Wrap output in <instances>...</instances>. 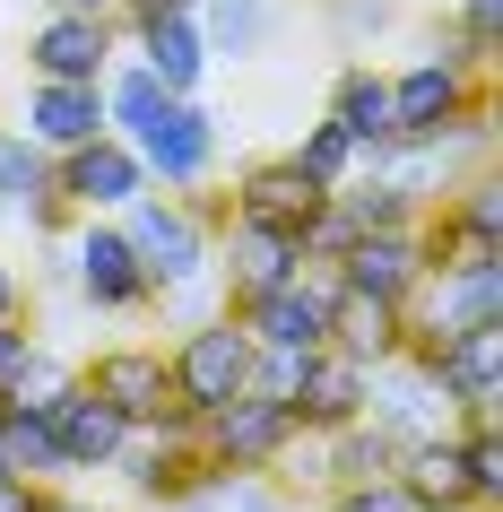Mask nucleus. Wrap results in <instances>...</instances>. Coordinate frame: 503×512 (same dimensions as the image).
<instances>
[{"label": "nucleus", "mask_w": 503, "mask_h": 512, "mask_svg": "<svg viewBox=\"0 0 503 512\" xmlns=\"http://www.w3.org/2000/svg\"><path fill=\"white\" fill-rule=\"evenodd\" d=\"M122 235H131L139 252V278H148V304L174 296V287H191V278H217V235L191 217L183 191H139L131 209H122Z\"/></svg>", "instance_id": "nucleus-1"}, {"label": "nucleus", "mask_w": 503, "mask_h": 512, "mask_svg": "<svg viewBox=\"0 0 503 512\" xmlns=\"http://www.w3.org/2000/svg\"><path fill=\"white\" fill-rule=\"evenodd\" d=\"M486 79H495V70H477V53L443 27L417 61H408V70H391V131H399V139L451 131V122L477 105V87H486Z\"/></svg>", "instance_id": "nucleus-2"}, {"label": "nucleus", "mask_w": 503, "mask_h": 512, "mask_svg": "<svg viewBox=\"0 0 503 512\" xmlns=\"http://www.w3.org/2000/svg\"><path fill=\"white\" fill-rule=\"evenodd\" d=\"M79 382L96 400H113L131 417V434H200V408L174 400V382H165V348L157 339H113L79 365Z\"/></svg>", "instance_id": "nucleus-3"}, {"label": "nucleus", "mask_w": 503, "mask_h": 512, "mask_svg": "<svg viewBox=\"0 0 503 512\" xmlns=\"http://www.w3.org/2000/svg\"><path fill=\"white\" fill-rule=\"evenodd\" d=\"M53 270L70 278V296L87 313H148V278H139V252L122 235V217H70V235L53 243Z\"/></svg>", "instance_id": "nucleus-4"}, {"label": "nucleus", "mask_w": 503, "mask_h": 512, "mask_svg": "<svg viewBox=\"0 0 503 512\" xmlns=\"http://www.w3.org/2000/svg\"><path fill=\"white\" fill-rule=\"evenodd\" d=\"M105 478H122V495H131L139 512H165V504H200L209 512L235 469H217V460L200 452V434H131Z\"/></svg>", "instance_id": "nucleus-5"}, {"label": "nucleus", "mask_w": 503, "mask_h": 512, "mask_svg": "<svg viewBox=\"0 0 503 512\" xmlns=\"http://www.w3.org/2000/svg\"><path fill=\"white\" fill-rule=\"evenodd\" d=\"M243 374H252V330H243L226 304L200 313V322H183L174 339H165V382H174V400H183V408L235 400Z\"/></svg>", "instance_id": "nucleus-6"}, {"label": "nucleus", "mask_w": 503, "mask_h": 512, "mask_svg": "<svg viewBox=\"0 0 503 512\" xmlns=\"http://www.w3.org/2000/svg\"><path fill=\"white\" fill-rule=\"evenodd\" d=\"M139 165H148V183L157 191H200L217 183V113L200 96H165V113L148 131H131Z\"/></svg>", "instance_id": "nucleus-7"}, {"label": "nucleus", "mask_w": 503, "mask_h": 512, "mask_svg": "<svg viewBox=\"0 0 503 512\" xmlns=\"http://www.w3.org/2000/svg\"><path fill=\"white\" fill-rule=\"evenodd\" d=\"M53 191L79 217H122L139 191H157V183H148V165H139V148L122 131H96L87 148H61L53 157Z\"/></svg>", "instance_id": "nucleus-8"}, {"label": "nucleus", "mask_w": 503, "mask_h": 512, "mask_svg": "<svg viewBox=\"0 0 503 512\" xmlns=\"http://www.w3.org/2000/svg\"><path fill=\"white\" fill-rule=\"evenodd\" d=\"M330 296H339V278L304 270V278H287V287H269V296L235 304V322L252 330V348H269V356H313V348H330Z\"/></svg>", "instance_id": "nucleus-9"}, {"label": "nucleus", "mask_w": 503, "mask_h": 512, "mask_svg": "<svg viewBox=\"0 0 503 512\" xmlns=\"http://www.w3.org/2000/svg\"><path fill=\"white\" fill-rule=\"evenodd\" d=\"M295 443V408L287 400H261V391H235V400L200 408V452L217 460V469H252V478H269V460Z\"/></svg>", "instance_id": "nucleus-10"}, {"label": "nucleus", "mask_w": 503, "mask_h": 512, "mask_svg": "<svg viewBox=\"0 0 503 512\" xmlns=\"http://www.w3.org/2000/svg\"><path fill=\"white\" fill-rule=\"evenodd\" d=\"M122 53H131L139 70L165 87V96H200V87H209V70H217L191 9H139V18H122Z\"/></svg>", "instance_id": "nucleus-11"}, {"label": "nucleus", "mask_w": 503, "mask_h": 512, "mask_svg": "<svg viewBox=\"0 0 503 512\" xmlns=\"http://www.w3.org/2000/svg\"><path fill=\"white\" fill-rule=\"evenodd\" d=\"M321 200H330V191H321L313 174L287 157V148H278V157L235 165V183H226V209H235L243 226H278V235H304Z\"/></svg>", "instance_id": "nucleus-12"}, {"label": "nucleus", "mask_w": 503, "mask_h": 512, "mask_svg": "<svg viewBox=\"0 0 503 512\" xmlns=\"http://www.w3.org/2000/svg\"><path fill=\"white\" fill-rule=\"evenodd\" d=\"M217 296H226V313H235V304H252V296H269V287H287V278H304L313 270V261H304V243L295 235H278V226H226V235H217Z\"/></svg>", "instance_id": "nucleus-13"}, {"label": "nucleus", "mask_w": 503, "mask_h": 512, "mask_svg": "<svg viewBox=\"0 0 503 512\" xmlns=\"http://www.w3.org/2000/svg\"><path fill=\"white\" fill-rule=\"evenodd\" d=\"M122 53V27L105 9H44V27L27 35V79H105Z\"/></svg>", "instance_id": "nucleus-14"}, {"label": "nucleus", "mask_w": 503, "mask_h": 512, "mask_svg": "<svg viewBox=\"0 0 503 512\" xmlns=\"http://www.w3.org/2000/svg\"><path fill=\"white\" fill-rule=\"evenodd\" d=\"M9 122H18L44 157L87 148L96 131H113V122H105V79H27V96H18Z\"/></svg>", "instance_id": "nucleus-15"}, {"label": "nucleus", "mask_w": 503, "mask_h": 512, "mask_svg": "<svg viewBox=\"0 0 503 512\" xmlns=\"http://www.w3.org/2000/svg\"><path fill=\"white\" fill-rule=\"evenodd\" d=\"M365 417L391 434L399 452H408V443H425V434H451V426H460V417H451V400H443V382L425 374V365H408V356L373 365V382H365Z\"/></svg>", "instance_id": "nucleus-16"}, {"label": "nucleus", "mask_w": 503, "mask_h": 512, "mask_svg": "<svg viewBox=\"0 0 503 512\" xmlns=\"http://www.w3.org/2000/svg\"><path fill=\"white\" fill-rule=\"evenodd\" d=\"M44 417H53V443H61V478H105L122 460V443H131V417L113 400H96L87 382H70Z\"/></svg>", "instance_id": "nucleus-17"}, {"label": "nucleus", "mask_w": 503, "mask_h": 512, "mask_svg": "<svg viewBox=\"0 0 503 512\" xmlns=\"http://www.w3.org/2000/svg\"><path fill=\"white\" fill-rule=\"evenodd\" d=\"M330 278L339 287H356V296H382V304H408L425 287V252H417V226H382V235H356L330 261Z\"/></svg>", "instance_id": "nucleus-18"}, {"label": "nucleus", "mask_w": 503, "mask_h": 512, "mask_svg": "<svg viewBox=\"0 0 503 512\" xmlns=\"http://www.w3.org/2000/svg\"><path fill=\"white\" fill-rule=\"evenodd\" d=\"M365 382H373V365H356V356H339V348H313L304 356V374H295V434H339V426H356L365 417Z\"/></svg>", "instance_id": "nucleus-19"}, {"label": "nucleus", "mask_w": 503, "mask_h": 512, "mask_svg": "<svg viewBox=\"0 0 503 512\" xmlns=\"http://www.w3.org/2000/svg\"><path fill=\"white\" fill-rule=\"evenodd\" d=\"M425 374L443 382L451 417H503V322L495 330H460Z\"/></svg>", "instance_id": "nucleus-20"}, {"label": "nucleus", "mask_w": 503, "mask_h": 512, "mask_svg": "<svg viewBox=\"0 0 503 512\" xmlns=\"http://www.w3.org/2000/svg\"><path fill=\"white\" fill-rule=\"evenodd\" d=\"M408 313L434 322L443 339H460V330H495L503 322V270H434L417 296H408Z\"/></svg>", "instance_id": "nucleus-21"}, {"label": "nucleus", "mask_w": 503, "mask_h": 512, "mask_svg": "<svg viewBox=\"0 0 503 512\" xmlns=\"http://www.w3.org/2000/svg\"><path fill=\"white\" fill-rule=\"evenodd\" d=\"M330 348L356 356V365H391V356L408 348V304H382V296L339 287V296H330Z\"/></svg>", "instance_id": "nucleus-22"}, {"label": "nucleus", "mask_w": 503, "mask_h": 512, "mask_svg": "<svg viewBox=\"0 0 503 512\" xmlns=\"http://www.w3.org/2000/svg\"><path fill=\"white\" fill-rule=\"evenodd\" d=\"M330 122H339L347 139H356V157H373V148H391V70H373V61H347L339 79H330Z\"/></svg>", "instance_id": "nucleus-23"}, {"label": "nucleus", "mask_w": 503, "mask_h": 512, "mask_svg": "<svg viewBox=\"0 0 503 512\" xmlns=\"http://www.w3.org/2000/svg\"><path fill=\"white\" fill-rule=\"evenodd\" d=\"M399 486H408V504L417 512H451V504H477L469 495V469H460V443L451 434H425L399 452Z\"/></svg>", "instance_id": "nucleus-24"}, {"label": "nucleus", "mask_w": 503, "mask_h": 512, "mask_svg": "<svg viewBox=\"0 0 503 512\" xmlns=\"http://www.w3.org/2000/svg\"><path fill=\"white\" fill-rule=\"evenodd\" d=\"M191 18H200L209 61H252V53H269V35H278V0H200Z\"/></svg>", "instance_id": "nucleus-25"}, {"label": "nucleus", "mask_w": 503, "mask_h": 512, "mask_svg": "<svg viewBox=\"0 0 503 512\" xmlns=\"http://www.w3.org/2000/svg\"><path fill=\"white\" fill-rule=\"evenodd\" d=\"M417 252H425V278H434V270H503V235L460 226L443 200H434V209H417Z\"/></svg>", "instance_id": "nucleus-26"}, {"label": "nucleus", "mask_w": 503, "mask_h": 512, "mask_svg": "<svg viewBox=\"0 0 503 512\" xmlns=\"http://www.w3.org/2000/svg\"><path fill=\"white\" fill-rule=\"evenodd\" d=\"M330 209L347 217V235H382V226H417V200L399 183H382L373 165H356L347 183H330Z\"/></svg>", "instance_id": "nucleus-27"}, {"label": "nucleus", "mask_w": 503, "mask_h": 512, "mask_svg": "<svg viewBox=\"0 0 503 512\" xmlns=\"http://www.w3.org/2000/svg\"><path fill=\"white\" fill-rule=\"evenodd\" d=\"M399 469V443L373 417H356V426H339V434H321V478L330 486H356V478H391ZM321 486V495H330Z\"/></svg>", "instance_id": "nucleus-28"}, {"label": "nucleus", "mask_w": 503, "mask_h": 512, "mask_svg": "<svg viewBox=\"0 0 503 512\" xmlns=\"http://www.w3.org/2000/svg\"><path fill=\"white\" fill-rule=\"evenodd\" d=\"M44 191H53V157H44V148H35L18 122H0V217L18 226V217L44 200Z\"/></svg>", "instance_id": "nucleus-29"}, {"label": "nucleus", "mask_w": 503, "mask_h": 512, "mask_svg": "<svg viewBox=\"0 0 503 512\" xmlns=\"http://www.w3.org/2000/svg\"><path fill=\"white\" fill-rule=\"evenodd\" d=\"M0 434H9V460H18V478L61 486V443H53V417H44V408H0Z\"/></svg>", "instance_id": "nucleus-30"}, {"label": "nucleus", "mask_w": 503, "mask_h": 512, "mask_svg": "<svg viewBox=\"0 0 503 512\" xmlns=\"http://www.w3.org/2000/svg\"><path fill=\"white\" fill-rule=\"evenodd\" d=\"M70 382H79V365H70V356H61L53 339H35V348H27V365L0 382V408H53L61 391H70Z\"/></svg>", "instance_id": "nucleus-31"}, {"label": "nucleus", "mask_w": 503, "mask_h": 512, "mask_svg": "<svg viewBox=\"0 0 503 512\" xmlns=\"http://www.w3.org/2000/svg\"><path fill=\"white\" fill-rule=\"evenodd\" d=\"M287 157L304 165V174H313L321 191H330V183H347V174H356V165H365V157H356V139H347L339 122H330V113H321V122H304V131H295V148H287Z\"/></svg>", "instance_id": "nucleus-32"}, {"label": "nucleus", "mask_w": 503, "mask_h": 512, "mask_svg": "<svg viewBox=\"0 0 503 512\" xmlns=\"http://www.w3.org/2000/svg\"><path fill=\"white\" fill-rule=\"evenodd\" d=\"M443 209L460 217V226H477V235H503V174L495 165H469V174L443 191Z\"/></svg>", "instance_id": "nucleus-33"}, {"label": "nucleus", "mask_w": 503, "mask_h": 512, "mask_svg": "<svg viewBox=\"0 0 503 512\" xmlns=\"http://www.w3.org/2000/svg\"><path fill=\"white\" fill-rule=\"evenodd\" d=\"M321 18H330V35H339L347 53H365V44H382L391 35V0H321Z\"/></svg>", "instance_id": "nucleus-34"}, {"label": "nucleus", "mask_w": 503, "mask_h": 512, "mask_svg": "<svg viewBox=\"0 0 503 512\" xmlns=\"http://www.w3.org/2000/svg\"><path fill=\"white\" fill-rule=\"evenodd\" d=\"M451 35L477 53V70H495L503 61V0H460L451 9Z\"/></svg>", "instance_id": "nucleus-35"}, {"label": "nucleus", "mask_w": 503, "mask_h": 512, "mask_svg": "<svg viewBox=\"0 0 503 512\" xmlns=\"http://www.w3.org/2000/svg\"><path fill=\"white\" fill-rule=\"evenodd\" d=\"M321 512H417V504H408V486H399V469H391V478L330 486V495H321Z\"/></svg>", "instance_id": "nucleus-36"}, {"label": "nucleus", "mask_w": 503, "mask_h": 512, "mask_svg": "<svg viewBox=\"0 0 503 512\" xmlns=\"http://www.w3.org/2000/svg\"><path fill=\"white\" fill-rule=\"evenodd\" d=\"M209 512H295V495H278L269 478H252V469H235V478H226V495H217Z\"/></svg>", "instance_id": "nucleus-37"}, {"label": "nucleus", "mask_w": 503, "mask_h": 512, "mask_svg": "<svg viewBox=\"0 0 503 512\" xmlns=\"http://www.w3.org/2000/svg\"><path fill=\"white\" fill-rule=\"evenodd\" d=\"M35 339H44V330H35V313H0V382L27 365V348H35Z\"/></svg>", "instance_id": "nucleus-38"}, {"label": "nucleus", "mask_w": 503, "mask_h": 512, "mask_svg": "<svg viewBox=\"0 0 503 512\" xmlns=\"http://www.w3.org/2000/svg\"><path fill=\"white\" fill-rule=\"evenodd\" d=\"M0 313H35V278L18 270L9 252H0Z\"/></svg>", "instance_id": "nucleus-39"}, {"label": "nucleus", "mask_w": 503, "mask_h": 512, "mask_svg": "<svg viewBox=\"0 0 503 512\" xmlns=\"http://www.w3.org/2000/svg\"><path fill=\"white\" fill-rule=\"evenodd\" d=\"M44 512H113V504H96L79 478H61V486H44Z\"/></svg>", "instance_id": "nucleus-40"}, {"label": "nucleus", "mask_w": 503, "mask_h": 512, "mask_svg": "<svg viewBox=\"0 0 503 512\" xmlns=\"http://www.w3.org/2000/svg\"><path fill=\"white\" fill-rule=\"evenodd\" d=\"M0 512H44V486L35 478H0Z\"/></svg>", "instance_id": "nucleus-41"}, {"label": "nucleus", "mask_w": 503, "mask_h": 512, "mask_svg": "<svg viewBox=\"0 0 503 512\" xmlns=\"http://www.w3.org/2000/svg\"><path fill=\"white\" fill-rule=\"evenodd\" d=\"M0 478H18V460H9V434H0Z\"/></svg>", "instance_id": "nucleus-42"}, {"label": "nucleus", "mask_w": 503, "mask_h": 512, "mask_svg": "<svg viewBox=\"0 0 503 512\" xmlns=\"http://www.w3.org/2000/svg\"><path fill=\"white\" fill-rule=\"evenodd\" d=\"M165 512H200V504H165Z\"/></svg>", "instance_id": "nucleus-43"}, {"label": "nucleus", "mask_w": 503, "mask_h": 512, "mask_svg": "<svg viewBox=\"0 0 503 512\" xmlns=\"http://www.w3.org/2000/svg\"><path fill=\"white\" fill-rule=\"evenodd\" d=\"M451 512H486V504H451Z\"/></svg>", "instance_id": "nucleus-44"}]
</instances>
